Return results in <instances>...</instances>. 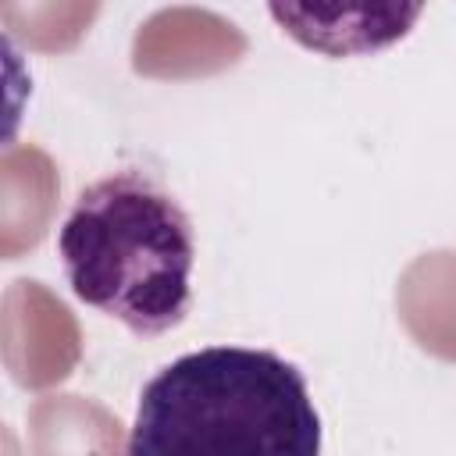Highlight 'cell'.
<instances>
[{
	"instance_id": "cell-1",
	"label": "cell",
	"mask_w": 456,
	"mask_h": 456,
	"mask_svg": "<svg viewBox=\"0 0 456 456\" xmlns=\"http://www.w3.org/2000/svg\"><path fill=\"white\" fill-rule=\"evenodd\" d=\"M125 456H321V417L296 363L210 346L146 381Z\"/></svg>"
},
{
	"instance_id": "cell-2",
	"label": "cell",
	"mask_w": 456,
	"mask_h": 456,
	"mask_svg": "<svg viewBox=\"0 0 456 456\" xmlns=\"http://www.w3.org/2000/svg\"><path fill=\"white\" fill-rule=\"evenodd\" d=\"M71 292L135 335L178 328L192 303L189 214L142 171L86 185L57 232Z\"/></svg>"
}]
</instances>
